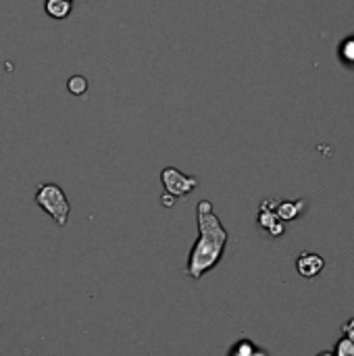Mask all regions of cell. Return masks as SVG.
<instances>
[{"mask_svg": "<svg viewBox=\"0 0 354 356\" xmlns=\"http://www.w3.org/2000/svg\"><path fill=\"white\" fill-rule=\"evenodd\" d=\"M277 204H280V200H275V198H267V200H263L261 202V211H259V225L263 227V229H267L271 236H282L284 232H286V227H284V221L277 217V213H275V209H277Z\"/></svg>", "mask_w": 354, "mask_h": 356, "instance_id": "277c9868", "label": "cell"}, {"mask_svg": "<svg viewBox=\"0 0 354 356\" xmlns=\"http://www.w3.org/2000/svg\"><path fill=\"white\" fill-rule=\"evenodd\" d=\"M71 10H73V2L69 0H44V13L50 19L63 21L71 15Z\"/></svg>", "mask_w": 354, "mask_h": 356, "instance_id": "8992f818", "label": "cell"}, {"mask_svg": "<svg viewBox=\"0 0 354 356\" xmlns=\"http://www.w3.org/2000/svg\"><path fill=\"white\" fill-rule=\"evenodd\" d=\"M305 207H307L305 200H296V202L286 200V202H280V204H277L275 213H277V217H280L282 221H292V219H296V217L305 211Z\"/></svg>", "mask_w": 354, "mask_h": 356, "instance_id": "52a82bcc", "label": "cell"}, {"mask_svg": "<svg viewBox=\"0 0 354 356\" xmlns=\"http://www.w3.org/2000/svg\"><path fill=\"white\" fill-rule=\"evenodd\" d=\"M33 202L58 225V227H65L67 221H69V215H71V204L63 192V188L58 184H52V181H44L38 186L35 190V196H33Z\"/></svg>", "mask_w": 354, "mask_h": 356, "instance_id": "7a4b0ae2", "label": "cell"}, {"mask_svg": "<svg viewBox=\"0 0 354 356\" xmlns=\"http://www.w3.org/2000/svg\"><path fill=\"white\" fill-rule=\"evenodd\" d=\"M317 356H336L334 353H330V350H325V353H319Z\"/></svg>", "mask_w": 354, "mask_h": 356, "instance_id": "5bb4252c", "label": "cell"}, {"mask_svg": "<svg viewBox=\"0 0 354 356\" xmlns=\"http://www.w3.org/2000/svg\"><path fill=\"white\" fill-rule=\"evenodd\" d=\"M336 356H354V342H351L348 338L342 336V340L336 344Z\"/></svg>", "mask_w": 354, "mask_h": 356, "instance_id": "30bf717a", "label": "cell"}, {"mask_svg": "<svg viewBox=\"0 0 354 356\" xmlns=\"http://www.w3.org/2000/svg\"><path fill=\"white\" fill-rule=\"evenodd\" d=\"M323 267H325V261H323V257L317 254V252H303V254L296 259V269H298V273H300L303 277H307V280L317 277V275L323 271Z\"/></svg>", "mask_w": 354, "mask_h": 356, "instance_id": "5b68a950", "label": "cell"}, {"mask_svg": "<svg viewBox=\"0 0 354 356\" xmlns=\"http://www.w3.org/2000/svg\"><path fill=\"white\" fill-rule=\"evenodd\" d=\"M69 2H73V0H69Z\"/></svg>", "mask_w": 354, "mask_h": 356, "instance_id": "9a60e30c", "label": "cell"}, {"mask_svg": "<svg viewBox=\"0 0 354 356\" xmlns=\"http://www.w3.org/2000/svg\"><path fill=\"white\" fill-rule=\"evenodd\" d=\"M232 356H267L263 350H257L248 340H240L234 348H232Z\"/></svg>", "mask_w": 354, "mask_h": 356, "instance_id": "9c48e42d", "label": "cell"}, {"mask_svg": "<svg viewBox=\"0 0 354 356\" xmlns=\"http://www.w3.org/2000/svg\"><path fill=\"white\" fill-rule=\"evenodd\" d=\"M342 336L348 338L351 342H354V317L351 321H346V323L342 325Z\"/></svg>", "mask_w": 354, "mask_h": 356, "instance_id": "8fae6325", "label": "cell"}, {"mask_svg": "<svg viewBox=\"0 0 354 356\" xmlns=\"http://www.w3.org/2000/svg\"><path fill=\"white\" fill-rule=\"evenodd\" d=\"M344 58H346L348 63H354V40L344 44Z\"/></svg>", "mask_w": 354, "mask_h": 356, "instance_id": "7c38bea8", "label": "cell"}, {"mask_svg": "<svg viewBox=\"0 0 354 356\" xmlns=\"http://www.w3.org/2000/svg\"><path fill=\"white\" fill-rule=\"evenodd\" d=\"M196 223H198V240L190 250L188 267H186V275L192 280H200L221 263L230 240V234L223 227L221 219L215 215L211 200H200L196 204Z\"/></svg>", "mask_w": 354, "mask_h": 356, "instance_id": "6da1fadb", "label": "cell"}, {"mask_svg": "<svg viewBox=\"0 0 354 356\" xmlns=\"http://www.w3.org/2000/svg\"><path fill=\"white\" fill-rule=\"evenodd\" d=\"M161 184L165 192L173 198H184L198 188V179L194 175H186L175 167H165L161 171Z\"/></svg>", "mask_w": 354, "mask_h": 356, "instance_id": "3957f363", "label": "cell"}, {"mask_svg": "<svg viewBox=\"0 0 354 356\" xmlns=\"http://www.w3.org/2000/svg\"><path fill=\"white\" fill-rule=\"evenodd\" d=\"M67 90L73 96H83L88 92V79L83 75H71L67 79Z\"/></svg>", "mask_w": 354, "mask_h": 356, "instance_id": "ba28073f", "label": "cell"}, {"mask_svg": "<svg viewBox=\"0 0 354 356\" xmlns=\"http://www.w3.org/2000/svg\"><path fill=\"white\" fill-rule=\"evenodd\" d=\"M175 200H177V198L169 196L167 192H163V196H161V204H163V207H173V204H175Z\"/></svg>", "mask_w": 354, "mask_h": 356, "instance_id": "4fadbf2b", "label": "cell"}]
</instances>
